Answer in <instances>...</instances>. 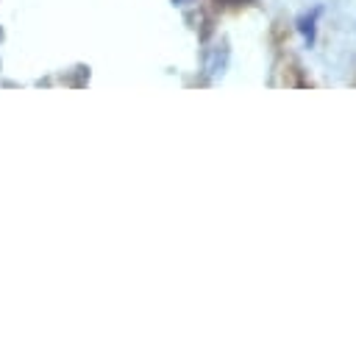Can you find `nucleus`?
Instances as JSON below:
<instances>
[{"instance_id":"obj_1","label":"nucleus","mask_w":356,"mask_h":354,"mask_svg":"<svg viewBox=\"0 0 356 354\" xmlns=\"http://www.w3.org/2000/svg\"><path fill=\"white\" fill-rule=\"evenodd\" d=\"M175 3H178V6H184V3H189V0H175Z\"/></svg>"}]
</instances>
